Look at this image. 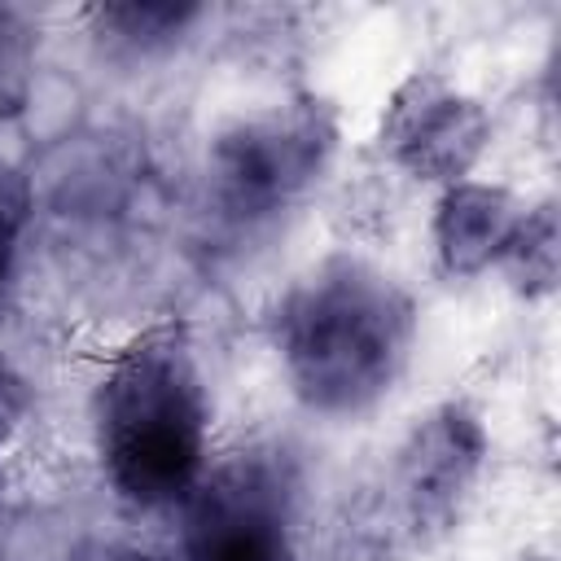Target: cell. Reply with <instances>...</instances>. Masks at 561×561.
<instances>
[{"mask_svg":"<svg viewBox=\"0 0 561 561\" xmlns=\"http://www.w3.org/2000/svg\"><path fill=\"white\" fill-rule=\"evenodd\" d=\"M522 215H526V202H517L513 188L491 184V180L469 175V180L438 188L434 219H430V241H434L438 267L460 280L500 267Z\"/></svg>","mask_w":561,"mask_h":561,"instance_id":"obj_7","label":"cell"},{"mask_svg":"<svg viewBox=\"0 0 561 561\" xmlns=\"http://www.w3.org/2000/svg\"><path fill=\"white\" fill-rule=\"evenodd\" d=\"M272 346L294 399L316 416H364L408 373L416 302L377 263L324 254L280 294Z\"/></svg>","mask_w":561,"mask_h":561,"instance_id":"obj_1","label":"cell"},{"mask_svg":"<svg viewBox=\"0 0 561 561\" xmlns=\"http://www.w3.org/2000/svg\"><path fill=\"white\" fill-rule=\"evenodd\" d=\"M491 145V114L478 96L438 70H412L381 105L377 149L390 167L425 184H456L482 162Z\"/></svg>","mask_w":561,"mask_h":561,"instance_id":"obj_5","label":"cell"},{"mask_svg":"<svg viewBox=\"0 0 561 561\" xmlns=\"http://www.w3.org/2000/svg\"><path fill=\"white\" fill-rule=\"evenodd\" d=\"M26 224H31V184L13 167H0V289L18 263Z\"/></svg>","mask_w":561,"mask_h":561,"instance_id":"obj_10","label":"cell"},{"mask_svg":"<svg viewBox=\"0 0 561 561\" xmlns=\"http://www.w3.org/2000/svg\"><path fill=\"white\" fill-rule=\"evenodd\" d=\"M184 561H294L289 482L267 456H237L202 473L180 504Z\"/></svg>","mask_w":561,"mask_h":561,"instance_id":"obj_4","label":"cell"},{"mask_svg":"<svg viewBox=\"0 0 561 561\" xmlns=\"http://www.w3.org/2000/svg\"><path fill=\"white\" fill-rule=\"evenodd\" d=\"M92 447L110 486L140 508L184 504L210 469V390L180 324L131 337L92 390Z\"/></svg>","mask_w":561,"mask_h":561,"instance_id":"obj_2","label":"cell"},{"mask_svg":"<svg viewBox=\"0 0 561 561\" xmlns=\"http://www.w3.org/2000/svg\"><path fill=\"white\" fill-rule=\"evenodd\" d=\"M557 263H561V228H557V206L539 202L526 206L500 267L513 280L522 298H548L557 289Z\"/></svg>","mask_w":561,"mask_h":561,"instance_id":"obj_9","label":"cell"},{"mask_svg":"<svg viewBox=\"0 0 561 561\" xmlns=\"http://www.w3.org/2000/svg\"><path fill=\"white\" fill-rule=\"evenodd\" d=\"M26 53H31V39H26L22 18L13 9H0V101H9L13 92H22Z\"/></svg>","mask_w":561,"mask_h":561,"instance_id":"obj_11","label":"cell"},{"mask_svg":"<svg viewBox=\"0 0 561 561\" xmlns=\"http://www.w3.org/2000/svg\"><path fill=\"white\" fill-rule=\"evenodd\" d=\"M26 408H31L26 381H22V377H13V373L0 364V451H4V447H9V438L18 434V425H22Z\"/></svg>","mask_w":561,"mask_h":561,"instance_id":"obj_12","label":"cell"},{"mask_svg":"<svg viewBox=\"0 0 561 561\" xmlns=\"http://www.w3.org/2000/svg\"><path fill=\"white\" fill-rule=\"evenodd\" d=\"M337 114L324 96H289L237 114L206 149L215 202L232 219H267L307 197L337 158Z\"/></svg>","mask_w":561,"mask_h":561,"instance_id":"obj_3","label":"cell"},{"mask_svg":"<svg viewBox=\"0 0 561 561\" xmlns=\"http://www.w3.org/2000/svg\"><path fill=\"white\" fill-rule=\"evenodd\" d=\"M202 18V4H171V0H123L92 9L96 35L127 53H158L175 44L193 22Z\"/></svg>","mask_w":561,"mask_h":561,"instance_id":"obj_8","label":"cell"},{"mask_svg":"<svg viewBox=\"0 0 561 561\" xmlns=\"http://www.w3.org/2000/svg\"><path fill=\"white\" fill-rule=\"evenodd\" d=\"M486 460V430L465 403H443L399 447V491L416 522H451Z\"/></svg>","mask_w":561,"mask_h":561,"instance_id":"obj_6","label":"cell"}]
</instances>
